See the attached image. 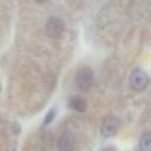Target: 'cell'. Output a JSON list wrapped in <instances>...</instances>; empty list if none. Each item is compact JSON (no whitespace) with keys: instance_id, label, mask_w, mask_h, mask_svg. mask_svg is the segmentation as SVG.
Returning a JSON list of instances; mask_svg holds the SVG:
<instances>
[{"instance_id":"1","label":"cell","mask_w":151,"mask_h":151,"mask_svg":"<svg viewBox=\"0 0 151 151\" xmlns=\"http://www.w3.org/2000/svg\"><path fill=\"white\" fill-rule=\"evenodd\" d=\"M93 85V71L89 67H83L76 74V86L80 91H89Z\"/></svg>"},{"instance_id":"2","label":"cell","mask_w":151,"mask_h":151,"mask_svg":"<svg viewBox=\"0 0 151 151\" xmlns=\"http://www.w3.org/2000/svg\"><path fill=\"white\" fill-rule=\"evenodd\" d=\"M129 85L136 92L144 91L148 86V76H147V73L144 70H141V68L133 70L130 73V77H129Z\"/></svg>"},{"instance_id":"3","label":"cell","mask_w":151,"mask_h":151,"mask_svg":"<svg viewBox=\"0 0 151 151\" xmlns=\"http://www.w3.org/2000/svg\"><path fill=\"white\" fill-rule=\"evenodd\" d=\"M46 33L52 39L61 37V34L64 33V21L61 18H58V17L49 18L47 22H46Z\"/></svg>"},{"instance_id":"4","label":"cell","mask_w":151,"mask_h":151,"mask_svg":"<svg viewBox=\"0 0 151 151\" xmlns=\"http://www.w3.org/2000/svg\"><path fill=\"white\" fill-rule=\"evenodd\" d=\"M117 129H119V120L113 116H108L104 119V122L101 124V135L104 138H111L116 135Z\"/></svg>"},{"instance_id":"5","label":"cell","mask_w":151,"mask_h":151,"mask_svg":"<svg viewBox=\"0 0 151 151\" xmlns=\"http://www.w3.org/2000/svg\"><path fill=\"white\" fill-rule=\"evenodd\" d=\"M76 145V136L73 132H64L58 139V150L59 151H73Z\"/></svg>"},{"instance_id":"6","label":"cell","mask_w":151,"mask_h":151,"mask_svg":"<svg viewBox=\"0 0 151 151\" xmlns=\"http://www.w3.org/2000/svg\"><path fill=\"white\" fill-rule=\"evenodd\" d=\"M68 105H70L74 111H79V113H83V111H86V108H88V104H86V101H85L82 96H73V98H70Z\"/></svg>"},{"instance_id":"7","label":"cell","mask_w":151,"mask_h":151,"mask_svg":"<svg viewBox=\"0 0 151 151\" xmlns=\"http://www.w3.org/2000/svg\"><path fill=\"white\" fill-rule=\"evenodd\" d=\"M139 148L141 151H151V133L147 132L139 138Z\"/></svg>"},{"instance_id":"8","label":"cell","mask_w":151,"mask_h":151,"mask_svg":"<svg viewBox=\"0 0 151 151\" xmlns=\"http://www.w3.org/2000/svg\"><path fill=\"white\" fill-rule=\"evenodd\" d=\"M55 114H56V110H55V108H52V110L47 113V116H46V119H45V122H43V126H47V124H49V123L53 120Z\"/></svg>"},{"instance_id":"9","label":"cell","mask_w":151,"mask_h":151,"mask_svg":"<svg viewBox=\"0 0 151 151\" xmlns=\"http://www.w3.org/2000/svg\"><path fill=\"white\" fill-rule=\"evenodd\" d=\"M102 151H116V150H114L113 147H107V148H104Z\"/></svg>"}]
</instances>
